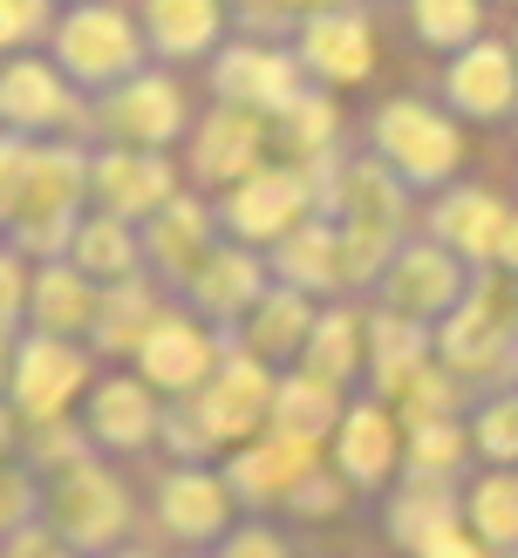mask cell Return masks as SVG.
<instances>
[{"label":"cell","mask_w":518,"mask_h":558,"mask_svg":"<svg viewBox=\"0 0 518 558\" xmlns=\"http://www.w3.org/2000/svg\"><path fill=\"white\" fill-rule=\"evenodd\" d=\"M48 532L62 538L69 551H89V558L117 551L123 532H130V490L109 477L103 463L62 470V477H55V490H48Z\"/></svg>","instance_id":"6da1fadb"},{"label":"cell","mask_w":518,"mask_h":558,"mask_svg":"<svg viewBox=\"0 0 518 558\" xmlns=\"http://www.w3.org/2000/svg\"><path fill=\"white\" fill-rule=\"evenodd\" d=\"M157 524L178 545H191V551L226 545V532H232V484L212 477V470H171L164 490H157Z\"/></svg>","instance_id":"7a4b0ae2"},{"label":"cell","mask_w":518,"mask_h":558,"mask_svg":"<svg viewBox=\"0 0 518 558\" xmlns=\"http://www.w3.org/2000/svg\"><path fill=\"white\" fill-rule=\"evenodd\" d=\"M314 470H321L314 442H287V436H273V442H260V450L232 457L226 484H232V497H239V505L266 511V505H293V490L308 484Z\"/></svg>","instance_id":"3957f363"},{"label":"cell","mask_w":518,"mask_h":558,"mask_svg":"<svg viewBox=\"0 0 518 558\" xmlns=\"http://www.w3.org/2000/svg\"><path fill=\"white\" fill-rule=\"evenodd\" d=\"M457 524H463L457 477H409L396 490V505H389V538L409 558H430V545H444Z\"/></svg>","instance_id":"277c9868"},{"label":"cell","mask_w":518,"mask_h":558,"mask_svg":"<svg viewBox=\"0 0 518 558\" xmlns=\"http://www.w3.org/2000/svg\"><path fill=\"white\" fill-rule=\"evenodd\" d=\"M191 415H198L205 442H232V436H245L253 423L273 415V381L253 368V361H232V368L218 375L198 402H191Z\"/></svg>","instance_id":"5b68a950"},{"label":"cell","mask_w":518,"mask_h":558,"mask_svg":"<svg viewBox=\"0 0 518 558\" xmlns=\"http://www.w3.org/2000/svg\"><path fill=\"white\" fill-rule=\"evenodd\" d=\"M382 150H389L409 178H444L457 163V136H450V123H436L430 109L396 102V109H382Z\"/></svg>","instance_id":"8992f818"},{"label":"cell","mask_w":518,"mask_h":558,"mask_svg":"<svg viewBox=\"0 0 518 558\" xmlns=\"http://www.w3.org/2000/svg\"><path fill=\"white\" fill-rule=\"evenodd\" d=\"M82 388V354H69L62 341H35L21 354V375H14V396L35 423H55L69 409V396Z\"/></svg>","instance_id":"52a82bcc"},{"label":"cell","mask_w":518,"mask_h":558,"mask_svg":"<svg viewBox=\"0 0 518 558\" xmlns=\"http://www.w3.org/2000/svg\"><path fill=\"white\" fill-rule=\"evenodd\" d=\"M335 470L348 484H362V490H375L382 477L396 470V423L382 409H354V415H341V436H335Z\"/></svg>","instance_id":"ba28073f"},{"label":"cell","mask_w":518,"mask_h":558,"mask_svg":"<svg viewBox=\"0 0 518 558\" xmlns=\"http://www.w3.org/2000/svg\"><path fill=\"white\" fill-rule=\"evenodd\" d=\"M463 524L498 558H518V470H484L463 497Z\"/></svg>","instance_id":"9c48e42d"},{"label":"cell","mask_w":518,"mask_h":558,"mask_svg":"<svg viewBox=\"0 0 518 558\" xmlns=\"http://www.w3.org/2000/svg\"><path fill=\"white\" fill-rule=\"evenodd\" d=\"M89 436L109 442V450H144V442L157 436V402L136 381H109L89 402Z\"/></svg>","instance_id":"30bf717a"},{"label":"cell","mask_w":518,"mask_h":558,"mask_svg":"<svg viewBox=\"0 0 518 558\" xmlns=\"http://www.w3.org/2000/svg\"><path fill=\"white\" fill-rule=\"evenodd\" d=\"M205 368H212V348H205L198 327L157 320V327L144 333V375H150L157 388H198Z\"/></svg>","instance_id":"8fae6325"},{"label":"cell","mask_w":518,"mask_h":558,"mask_svg":"<svg viewBox=\"0 0 518 558\" xmlns=\"http://www.w3.org/2000/svg\"><path fill=\"white\" fill-rule=\"evenodd\" d=\"M273 436H287V442H321L327 429H341V402H335V388L314 381V375H300L287 388H273Z\"/></svg>","instance_id":"7c38bea8"},{"label":"cell","mask_w":518,"mask_h":558,"mask_svg":"<svg viewBox=\"0 0 518 558\" xmlns=\"http://www.w3.org/2000/svg\"><path fill=\"white\" fill-rule=\"evenodd\" d=\"M450 96H457V109H471V117H505L511 96H518L511 54L505 48H471L450 75Z\"/></svg>","instance_id":"4fadbf2b"},{"label":"cell","mask_w":518,"mask_h":558,"mask_svg":"<svg viewBox=\"0 0 518 558\" xmlns=\"http://www.w3.org/2000/svg\"><path fill=\"white\" fill-rule=\"evenodd\" d=\"M62 54L89 75V82H109L130 69V27L117 14H75L69 35H62Z\"/></svg>","instance_id":"5bb4252c"},{"label":"cell","mask_w":518,"mask_h":558,"mask_svg":"<svg viewBox=\"0 0 518 558\" xmlns=\"http://www.w3.org/2000/svg\"><path fill=\"white\" fill-rule=\"evenodd\" d=\"M308 54H314V69H321V75L354 82V75L369 69V27H362V21H348V14H327V21H314Z\"/></svg>","instance_id":"9a60e30c"},{"label":"cell","mask_w":518,"mask_h":558,"mask_svg":"<svg viewBox=\"0 0 518 558\" xmlns=\"http://www.w3.org/2000/svg\"><path fill=\"white\" fill-rule=\"evenodd\" d=\"M436 232H444L457 253H498L505 245V211L491 198H450L436 211Z\"/></svg>","instance_id":"2e32d148"},{"label":"cell","mask_w":518,"mask_h":558,"mask_svg":"<svg viewBox=\"0 0 518 558\" xmlns=\"http://www.w3.org/2000/svg\"><path fill=\"white\" fill-rule=\"evenodd\" d=\"M396 300L409 306V314H430V306H450V293H457V272H450V259L444 253H409L402 266H396Z\"/></svg>","instance_id":"e0dca14e"},{"label":"cell","mask_w":518,"mask_h":558,"mask_svg":"<svg viewBox=\"0 0 518 558\" xmlns=\"http://www.w3.org/2000/svg\"><path fill=\"white\" fill-rule=\"evenodd\" d=\"M109 123H123V136H171L178 130V96L164 89V82H136V89L117 96V109H109Z\"/></svg>","instance_id":"ac0fdd59"},{"label":"cell","mask_w":518,"mask_h":558,"mask_svg":"<svg viewBox=\"0 0 518 558\" xmlns=\"http://www.w3.org/2000/svg\"><path fill=\"white\" fill-rule=\"evenodd\" d=\"M471 457V436L457 423H417L409 429V477H457Z\"/></svg>","instance_id":"d6986e66"},{"label":"cell","mask_w":518,"mask_h":558,"mask_svg":"<svg viewBox=\"0 0 518 558\" xmlns=\"http://www.w3.org/2000/svg\"><path fill=\"white\" fill-rule=\"evenodd\" d=\"M444 354H450V368L484 375V368H498V361H505V333L491 327V314H457L450 333H444Z\"/></svg>","instance_id":"ffe728a7"},{"label":"cell","mask_w":518,"mask_h":558,"mask_svg":"<svg viewBox=\"0 0 518 558\" xmlns=\"http://www.w3.org/2000/svg\"><path fill=\"white\" fill-rule=\"evenodd\" d=\"M471 450L491 457L498 470H518V396L484 402V415L471 423Z\"/></svg>","instance_id":"44dd1931"},{"label":"cell","mask_w":518,"mask_h":558,"mask_svg":"<svg viewBox=\"0 0 518 558\" xmlns=\"http://www.w3.org/2000/svg\"><path fill=\"white\" fill-rule=\"evenodd\" d=\"M157 41L164 48H205L212 41V0H157Z\"/></svg>","instance_id":"7402d4cb"},{"label":"cell","mask_w":518,"mask_h":558,"mask_svg":"<svg viewBox=\"0 0 518 558\" xmlns=\"http://www.w3.org/2000/svg\"><path fill=\"white\" fill-rule=\"evenodd\" d=\"M348 368H354V320L335 314V320H321V333H314V361H308V375L327 381V388H341Z\"/></svg>","instance_id":"603a6c76"},{"label":"cell","mask_w":518,"mask_h":558,"mask_svg":"<svg viewBox=\"0 0 518 558\" xmlns=\"http://www.w3.org/2000/svg\"><path fill=\"white\" fill-rule=\"evenodd\" d=\"M253 287H260L253 259H218V266H205V306H212V314L245 306V300H253Z\"/></svg>","instance_id":"cb8c5ba5"},{"label":"cell","mask_w":518,"mask_h":558,"mask_svg":"<svg viewBox=\"0 0 518 558\" xmlns=\"http://www.w3.org/2000/svg\"><path fill=\"white\" fill-rule=\"evenodd\" d=\"M423 41H463L478 27V0H417Z\"/></svg>","instance_id":"d4e9b609"},{"label":"cell","mask_w":518,"mask_h":558,"mask_svg":"<svg viewBox=\"0 0 518 558\" xmlns=\"http://www.w3.org/2000/svg\"><path fill=\"white\" fill-rule=\"evenodd\" d=\"M293 178H260V191H245L239 198V226L245 232H266V226H280V211L293 205V191H287Z\"/></svg>","instance_id":"484cf974"},{"label":"cell","mask_w":518,"mask_h":558,"mask_svg":"<svg viewBox=\"0 0 518 558\" xmlns=\"http://www.w3.org/2000/svg\"><path fill=\"white\" fill-rule=\"evenodd\" d=\"M103 178H109V198H117L123 211H130V205H157V198H164V178L150 171V163H109Z\"/></svg>","instance_id":"4316f807"},{"label":"cell","mask_w":518,"mask_h":558,"mask_svg":"<svg viewBox=\"0 0 518 558\" xmlns=\"http://www.w3.org/2000/svg\"><path fill=\"white\" fill-rule=\"evenodd\" d=\"M27 524H35V484L21 470H0V545L14 532H27Z\"/></svg>","instance_id":"83f0119b"},{"label":"cell","mask_w":518,"mask_h":558,"mask_svg":"<svg viewBox=\"0 0 518 558\" xmlns=\"http://www.w3.org/2000/svg\"><path fill=\"white\" fill-rule=\"evenodd\" d=\"M300 327H308V314H300V300H280V306H266V320L253 333V348L260 354H287L300 341Z\"/></svg>","instance_id":"f1b7e54d"},{"label":"cell","mask_w":518,"mask_h":558,"mask_svg":"<svg viewBox=\"0 0 518 558\" xmlns=\"http://www.w3.org/2000/svg\"><path fill=\"white\" fill-rule=\"evenodd\" d=\"M218 558H287V538L273 532V524H232Z\"/></svg>","instance_id":"f546056e"},{"label":"cell","mask_w":518,"mask_h":558,"mask_svg":"<svg viewBox=\"0 0 518 558\" xmlns=\"http://www.w3.org/2000/svg\"><path fill=\"white\" fill-rule=\"evenodd\" d=\"M341 484H348L341 470H314V477L293 490V505H287V511H300V518H327V511L341 505Z\"/></svg>","instance_id":"4dcf8cb0"},{"label":"cell","mask_w":518,"mask_h":558,"mask_svg":"<svg viewBox=\"0 0 518 558\" xmlns=\"http://www.w3.org/2000/svg\"><path fill=\"white\" fill-rule=\"evenodd\" d=\"M8 558H75V551L55 538L48 524H27V532H14V538H8Z\"/></svg>","instance_id":"1f68e13d"},{"label":"cell","mask_w":518,"mask_h":558,"mask_svg":"<svg viewBox=\"0 0 518 558\" xmlns=\"http://www.w3.org/2000/svg\"><path fill=\"white\" fill-rule=\"evenodd\" d=\"M82 259H96V266H130V245H117V232L96 226L89 239H82Z\"/></svg>","instance_id":"d6a6232c"},{"label":"cell","mask_w":518,"mask_h":558,"mask_svg":"<svg viewBox=\"0 0 518 558\" xmlns=\"http://www.w3.org/2000/svg\"><path fill=\"white\" fill-rule=\"evenodd\" d=\"M430 558H498V551H491L484 538H471V524H457L444 545H430Z\"/></svg>","instance_id":"836d02e7"},{"label":"cell","mask_w":518,"mask_h":558,"mask_svg":"<svg viewBox=\"0 0 518 558\" xmlns=\"http://www.w3.org/2000/svg\"><path fill=\"white\" fill-rule=\"evenodd\" d=\"M498 253H505V266H518V218L505 226V245H498Z\"/></svg>","instance_id":"e575fe53"},{"label":"cell","mask_w":518,"mask_h":558,"mask_svg":"<svg viewBox=\"0 0 518 558\" xmlns=\"http://www.w3.org/2000/svg\"><path fill=\"white\" fill-rule=\"evenodd\" d=\"M8 442H14V423H8V409H0V457H8Z\"/></svg>","instance_id":"d590c367"},{"label":"cell","mask_w":518,"mask_h":558,"mask_svg":"<svg viewBox=\"0 0 518 558\" xmlns=\"http://www.w3.org/2000/svg\"><path fill=\"white\" fill-rule=\"evenodd\" d=\"M103 558H150V551H123V545H117V551H103Z\"/></svg>","instance_id":"8d00e7d4"},{"label":"cell","mask_w":518,"mask_h":558,"mask_svg":"<svg viewBox=\"0 0 518 558\" xmlns=\"http://www.w3.org/2000/svg\"><path fill=\"white\" fill-rule=\"evenodd\" d=\"M212 558H218V551H212Z\"/></svg>","instance_id":"74e56055"}]
</instances>
